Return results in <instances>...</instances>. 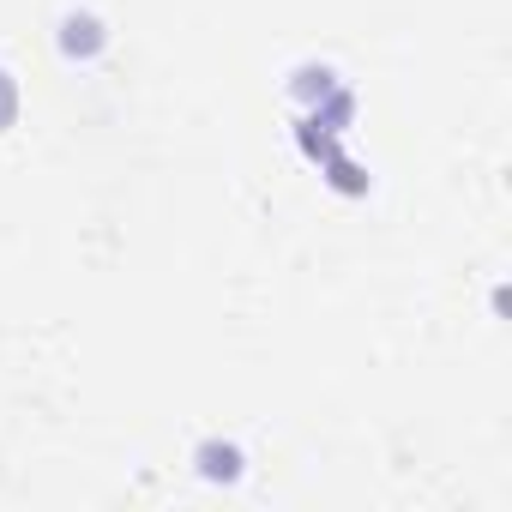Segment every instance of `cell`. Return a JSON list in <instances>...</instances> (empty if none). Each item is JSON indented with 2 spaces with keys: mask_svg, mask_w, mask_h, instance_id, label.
<instances>
[{
  "mask_svg": "<svg viewBox=\"0 0 512 512\" xmlns=\"http://www.w3.org/2000/svg\"><path fill=\"white\" fill-rule=\"evenodd\" d=\"M103 43H109V31H103L97 13H67V19H61V55H67V61H91Z\"/></svg>",
  "mask_w": 512,
  "mask_h": 512,
  "instance_id": "cell-1",
  "label": "cell"
},
{
  "mask_svg": "<svg viewBox=\"0 0 512 512\" xmlns=\"http://www.w3.org/2000/svg\"><path fill=\"white\" fill-rule=\"evenodd\" d=\"M193 464H199L205 482H235V476H241V446H235V440H205V446L193 452Z\"/></svg>",
  "mask_w": 512,
  "mask_h": 512,
  "instance_id": "cell-2",
  "label": "cell"
},
{
  "mask_svg": "<svg viewBox=\"0 0 512 512\" xmlns=\"http://www.w3.org/2000/svg\"><path fill=\"white\" fill-rule=\"evenodd\" d=\"M13 109H19V85H13L7 73H0V133L13 127Z\"/></svg>",
  "mask_w": 512,
  "mask_h": 512,
  "instance_id": "cell-3",
  "label": "cell"
}]
</instances>
